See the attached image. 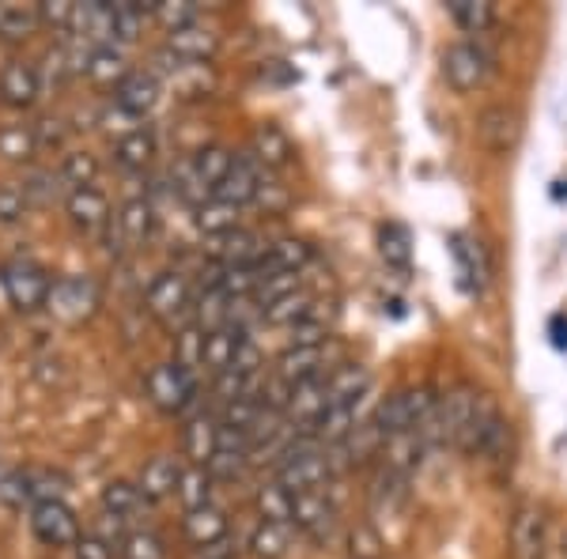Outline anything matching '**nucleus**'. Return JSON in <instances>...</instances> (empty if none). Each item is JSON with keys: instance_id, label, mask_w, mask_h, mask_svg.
I'll return each mask as SVG.
<instances>
[{"instance_id": "nucleus-27", "label": "nucleus", "mask_w": 567, "mask_h": 559, "mask_svg": "<svg viewBox=\"0 0 567 559\" xmlns=\"http://www.w3.org/2000/svg\"><path fill=\"white\" fill-rule=\"evenodd\" d=\"M243 341H246V333L235 325H224V329H216V333H208L205 337V371L213 374V379L224 371H231L235 352H239Z\"/></svg>"}, {"instance_id": "nucleus-3", "label": "nucleus", "mask_w": 567, "mask_h": 559, "mask_svg": "<svg viewBox=\"0 0 567 559\" xmlns=\"http://www.w3.org/2000/svg\"><path fill=\"white\" fill-rule=\"evenodd\" d=\"M144 390H148V401L167 416H178L194 405L197 397V374L182 371L178 363H155L144 379Z\"/></svg>"}, {"instance_id": "nucleus-41", "label": "nucleus", "mask_w": 567, "mask_h": 559, "mask_svg": "<svg viewBox=\"0 0 567 559\" xmlns=\"http://www.w3.org/2000/svg\"><path fill=\"white\" fill-rule=\"evenodd\" d=\"M254 503H258L261 521H280V526H291V491L280 488L277 480L261 484L258 495H254Z\"/></svg>"}, {"instance_id": "nucleus-39", "label": "nucleus", "mask_w": 567, "mask_h": 559, "mask_svg": "<svg viewBox=\"0 0 567 559\" xmlns=\"http://www.w3.org/2000/svg\"><path fill=\"white\" fill-rule=\"evenodd\" d=\"M87 76L95 80V84H122V80L130 76V72H125L122 50H114V45H99V50H91Z\"/></svg>"}, {"instance_id": "nucleus-1", "label": "nucleus", "mask_w": 567, "mask_h": 559, "mask_svg": "<svg viewBox=\"0 0 567 559\" xmlns=\"http://www.w3.org/2000/svg\"><path fill=\"white\" fill-rule=\"evenodd\" d=\"M439 408V397L427 386H413V390H398L393 397H386L374 412V427L382 431V438L386 435H405V431H424L427 420L435 416Z\"/></svg>"}, {"instance_id": "nucleus-28", "label": "nucleus", "mask_w": 567, "mask_h": 559, "mask_svg": "<svg viewBox=\"0 0 567 559\" xmlns=\"http://www.w3.org/2000/svg\"><path fill=\"white\" fill-rule=\"evenodd\" d=\"M194 224L208 238H219V235H227V231L239 227V208L227 205V200H219V197H208L194 208Z\"/></svg>"}, {"instance_id": "nucleus-30", "label": "nucleus", "mask_w": 567, "mask_h": 559, "mask_svg": "<svg viewBox=\"0 0 567 559\" xmlns=\"http://www.w3.org/2000/svg\"><path fill=\"white\" fill-rule=\"evenodd\" d=\"M213 473L205 469V465H186L178 476V499H182V507H186V515L189 510H200V507H208L213 503Z\"/></svg>"}, {"instance_id": "nucleus-50", "label": "nucleus", "mask_w": 567, "mask_h": 559, "mask_svg": "<svg viewBox=\"0 0 567 559\" xmlns=\"http://www.w3.org/2000/svg\"><path fill=\"white\" fill-rule=\"evenodd\" d=\"M261 366H265V360H261V348L246 337V341L239 344V352H235V363H231V371L235 374H243V379H261Z\"/></svg>"}, {"instance_id": "nucleus-17", "label": "nucleus", "mask_w": 567, "mask_h": 559, "mask_svg": "<svg viewBox=\"0 0 567 559\" xmlns=\"http://www.w3.org/2000/svg\"><path fill=\"white\" fill-rule=\"evenodd\" d=\"M326 393L329 405H352L371 393V371L363 363H337L326 371Z\"/></svg>"}, {"instance_id": "nucleus-6", "label": "nucleus", "mask_w": 567, "mask_h": 559, "mask_svg": "<svg viewBox=\"0 0 567 559\" xmlns=\"http://www.w3.org/2000/svg\"><path fill=\"white\" fill-rule=\"evenodd\" d=\"M507 552L511 559H545L548 552V515L537 503H523L511 518L507 534Z\"/></svg>"}, {"instance_id": "nucleus-40", "label": "nucleus", "mask_w": 567, "mask_h": 559, "mask_svg": "<svg viewBox=\"0 0 567 559\" xmlns=\"http://www.w3.org/2000/svg\"><path fill=\"white\" fill-rule=\"evenodd\" d=\"M0 155L8 163H27L39 155V144H34V130L31 125H0Z\"/></svg>"}, {"instance_id": "nucleus-49", "label": "nucleus", "mask_w": 567, "mask_h": 559, "mask_svg": "<svg viewBox=\"0 0 567 559\" xmlns=\"http://www.w3.org/2000/svg\"><path fill=\"white\" fill-rule=\"evenodd\" d=\"M39 20H42V27H53V31H72V20H76V4H69V0H42V4H39Z\"/></svg>"}, {"instance_id": "nucleus-33", "label": "nucleus", "mask_w": 567, "mask_h": 559, "mask_svg": "<svg viewBox=\"0 0 567 559\" xmlns=\"http://www.w3.org/2000/svg\"><path fill=\"white\" fill-rule=\"evenodd\" d=\"M379 253L390 269L405 272L409 265H413V238H409V231L401 224H386L379 231Z\"/></svg>"}, {"instance_id": "nucleus-36", "label": "nucleus", "mask_w": 567, "mask_h": 559, "mask_svg": "<svg viewBox=\"0 0 567 559\" xmlns=\"http://www.w3.org/2000/svg\"><path fill=\"white\" fill-rule=\"evenodd\" d=\"M144 495H141V488H136L133 480H110L106 488H103V510L106 515H114V518H125L130 521L136 510L144 507Z\"/></svg>"}, {"instance_id": "nucleus-2", "label": "nucleus", "mask_w": 567, "mask_h": 559, "mask_svg": "<svg viewBox=\"0 0 567 559\" xmlns=\"http://www.w3.org/2000/svg\"><path fill=\"white\" fill-rule=\"evenodd\" d=\"M0 283H4V296L20 314H34L50 299L53 280L45 277V269L31 258H12L0 265Z\"/></svg>"}, {"instance_id": "nucleus-51", "label": "nucleus", "mask_w": 567, "mask_h": 559, "mask_svg": "<svg viewBox=\"0 0 567 559\" xmlns=\"http://www.w3.org/2000/svg\"><path fill=\"white\" fill-rule=\"evenodd\" d=\"M27 213V194L16 186H0V224H16Z\"/></svg>"}, {"instance_id": "nucleus-9", "label": "nucleus", "mask_w": 567, "mask_h": 559, "mask_svg": "<svg viewBox=\"0 0 567 559\" xmlns=\"http://www.w3.org/2000/svg\"><path fill=\"white\" fill-rule=\"evenodd\" d=\"M326 344H288L277 355V366L272 374L284 379L288 386H303L310 379H322L326 374Z\"/></svg>"}, {"instance_id": "nucleus-21", "label": "nucleus", "mask_w": 567, "mask_h": 559, "mask_svg": "<svg viewBox=\"0 0 567 559\" xmlns=\"http://www.w3.org/2000/svg\"><path fill=\"white\" fill-rule=\"evenodd\" d=\"M65 213L80 231H99V227L110 224V200L99 194L95 186L72 189V194L65 197Z\"/></svg>"}, {"instance_id": "nucleus-16", "label": "nucleus", "mask_w": 567, "mask_h": 559, "mask_svg": "<svg viewBox=\"0 0 567 559\" xmlns=\"http://www.w3.org/2000/svg\"><path fill=\"white\" fill-rule=\"evenodd\" d=\"M250 155L258 159L261 170H284L291 159H296V148H291L288 133L280 130V125L272 122H261L258 130H254V141H250Z\"/></svg>"}, {"instance_id": "nucleus-38", "label": "nucleus", "mask_w": 567, "mask_h": 559, "mask_svg": "<svg viewBox=\"0 0 567 559\" xmlns=\"http://www.w3.org/2000/svg\"><path fill=\"white\" fill-rule=\"evenodd\" d=\"M451 15L465 34H484L496 23V8L488 0H451Z\"/></svg>"}, {"instance_id": "nucleus-25", "label": "nucleus", "mask_w": 567, "mask_h": 559, "mask_svg": "<svg viewBox=\"0 0 567 559\" xmlns=\"http://www.w3.org/2000/svg\"><path fill=\"white\" fill-rule=\"evenodd\" d=\"M167 50L175 53L178 61H208L213 53L219 50V39L208 27H186V31H175V34H167Z\"/></svg>"}, {"instance_id": "nucleus-12", "label": "nucleus", "mask_w": 567, "mask_h": 559, "mask_svg": "<svg viewBox=\"0 0 567 559\" xmlns=\"http://www.w3.org/2000/svg\"><path fill=\"white\" fill-rule=\"evenodd\" d=\"M261 167H258V159H254L250 152L246 155H235V163H231V170H227V178L219 182V189L213 197L219 200H227V205H235V208H243V205H254V197H258V186H261Z\"/></svg>"}, {"instance_id": "nucleus-53", "label": "nucleus", "mask_w": 567, "mask_h": 559, "mask_svg": "<svg viewBox=\"0 0 567 559\" xmlns=\"http://www.w3.org/2000/svg\"><path fill=\"white\" fill-rule=\"evenodd\" d=\"M34 130V144L42 148H61V141H65V130H61V122H53V117H45V122L31 125Z\"/></svg>"}, {"instance_id": "nucleus-29", "label": "nucleus", "mask_w": 567, "mask_h": 559, "mask_svg": "<svg viewBox=\"0 0 567 559\" xmlns=\"http://www.w3.org/2000/svg\"><path fill=\"white\" fill-rule=\"evenodd\" d=\"M246 548H250L254 559H284L291 548V526H280V521H258Z\"/></svg>"}, {"instance_id": "nucleus-22", "label": "nucleus", "mask_w": 567, "mask_h": 559, "mask_svg": "<svg viewBox=\"0 0 567 559\" xmlns=\"http://www.w3.org/2000/svg\"><path fill=\"white\" fill-rule=\"evenodd\" d=\"M39 69L27 65V61H8L0 72V99L8 106H31L39 99Z\"/></svg>"}, {"instance_id": "nucleus-34", "label": "nucleus", "mask_w": 567, "mask_h": 559, "mask_svg": "<svg viewBox=\"0 0 567 559\" xmlns=\"http://www.w3.org/2000/svg\"><path fill=\"white\" fill-rule=\"evenodd\" d=\"M205 329H200L197 322H186L175 333V363L182 366V371L197 374L200 366H205Z\"/></svg>"}, {"instance_id": "nucleus-5", "label": "nucleus", "mask_w": 567, "mask_h": 559, "mask_svg": "<svg viewBox=\"0 0 567 559\" xmlns=\"http://www.w3.org/2000/svg\"><path fill=\"white\" fill-rule=\"evenodd\" d=\"M144 310L155 318V322L163 325H175L178 318H186V322H194V302H189V280L182 277V272H159V277L152 280L148 296H144Z\"/></svg>"}, {"instance_id": "nucleus-15", "label": "nucleus", "mask_w": 567, "mask_h": 559, "mask_svg": "<svg viewBox=\"0 0 567 559\" xmlns=\"http://www.w3.org/2000/svg\"><path fill=\"white\" fill-rule=\"evenodd\" d=\"M477 133H481V144L492 155H507L518 144L523 122H518V114L511 106H492V110H484V114H481Z\"/></svg>"}, {"instance_id": "nucleus-23", "label": "nucleus", "mask_w": 567, "mask_h": 559, "mask_svg": "<svg viewBox=\"0 0 567 559\" xmlns=\"http://www.w3.org/2000/svg\"><path fill=\"white\" fill-rule=\"evenodd\" d=\"M114 95H117V106H122L125 114L144 117L155 103H159V80H155L152 72H130V76L117 84Z\"/></svg>"}, {"instance_id": "nucleus-48", "label": "nucleus", "mask_w": 567, "mask_h": 559, "mask_svg": "<svg viewBox=\"0 0 567 559\" xmlns=\"http://www.w3.org/2000/svg\"><path fill=\"white\" fill-rule=\"evenodd\" d=\"M122 556L125 559H163L167 552H163V540L148 534V529H141V534H130L122 545Z\"/></svg>"}, {"instance_id": "nucleus-42", "label": "nucleus", "mask_w": 567, "mask_h": 559, "mask_svg": "<svg viewBox=\"0 0 567 559\" xmlns=\"http://www.w3.org/2000/svg\"><path fill=\"white\" fill-rule=\"evenodd\" d=\"M61 182H69L72 189H87L91 182L99 178V159L87 152H69L65 159H61Z\"/></svg>"}, {"instance_id": "nucleus-13", "label": "nucleus", "mask_w": 567, "mask_h": 559, "mask_svg": "<svg viewBox=\"0 0 567 559\" xmlns=\"http://www.w3.org/2000/svg\"><path fill=\"white\" fill-rule=\"evenodd\" d=\"M310 261H315L310 242H303V238H277L272 246H265L261 261L254 265V269H258L261 280H269V277H280V272H303Z\"/></svg>"}, {"instance_id": "nucleus-8", "label": "nucleus", "mask_w": 567, "mask_h": 559, "mask_svg": "<svg viewBox=\"0 0 567 559\" xmlns=\"http://www.w3.org/2000/svg\"><path fill=\"white\" fill-rule=\"evenodd\" d=\"M31 529L45 548H69L80 540V521L61 499H45L31 507Z\"/></svg>"}, {"instance_id": "nucleus-14", "label": "nucleus", "mask_w": 567, "mask_h": 559, "mask_svg": "<svg viewBox=\"0 0 567 559\" xmlns=\"http://www.w3.org/2000/svg\"><path fill=\"white\" fill-rule=\"evenodd\" d=\"M216 451H219V416H213V412L189 416L186 431H182V454L189 457V465H205L208 469Z\"/></svg>"}, {"instance_id": "nucleus-31", "label": "nucleus", "mask_w": 567, "mask_h": 559, "mask_svg": "<svg viewBox=\"0 0 567 559\" xmlns=\"http://www.w3.org/2000/svg\"><path fill=\"white\" fill-rule=\"evenodd\" d=\"M454 258H458V272H462V283L470 291H481L484 280H488V261H484V250L481 242H470V238H454Z\"/></svg>"}, {"instance_id": "nucleus-43", "label": "nucleus", "mask_w": 567, "mask_h": 559, "mask_svg": "<svg viewBox=\"0 0 567 559\" xmlns=\"http://www.w3.org/2000/svg\"><path fill=\"white\" fill-rule=\"evenodd\" d=\"M197 15H200L197 4H189V0H159L152 20H159L167 27V34H175V31H186V27H197Z\"/></svg>"}, {"instance_id": "nucleus-35", "label": "nucleus", "mask_w": 567, "mask_h": 559, "mask_svg": "<svg viewBox=\"0 0 567 559\" xmlns=\"http://www.w3.org/2000/svg\"><path fill=\"white\" fill-rule=\"evenodd\" d=\"M315 291H296V296H288V299H280V302H272V307H265L261 310V318L269 325H288V329H296L303 318L310 314V307H315Z\"/></svg>"}, {"instance_id": "nucleus-18", "label": "nucleus", "mask_w": 567, "mask_h": 559, "mask_svg": "<svg viewBox=\"0 0 567 559\" xmlns=\"http://www.w3.org/2000/svg\"><path fill=\"white\" fill-rule=\"evenodd\" d=\"M424 438L416 435V431H405V435H386L382 438V451H379V462L382 469L393 473V476H405L420 465V457H424Z\"/></svg>"}, {"instance_id": "nucleus-11", "label": "nucleus", "mask_w": 567, "mask_h": 559, "mask_svg": "<svg viewBox=\"0 0 567 559\" xmlns=\"http://www.w3.org/2000/svg\"><path fill=\"white\" fill-rule=\"evenodd\" d=\"M265 253L261 238L254 231H246V227H235V231L213 238V246H208V258L213 265H224V269H243V265H258Z\"/></svg>"}, {"instance_id": "nucleus-7", "label": "nucleus", "mask_w": 567, "mask_h": 559, "mask_svg": "<svg viewBox=\"0 0 567 559\" xmlns=\"http://www.w3.org/2000/svg\"><path fill=\"white\" fill-rule=\"evenodd\" d=\"M492 72V58L481 50L477 42H454L451 50L443 53V76L458 95H470L477 91Z\"/></svg>"}, {"instance_id": "nucleus-44", "label": "nucleus", "mask_w": 567, "mask_h": 559, "mask_svg": "<svg viewBox=\"0 0 567 559\" xmlns=\"http://www.w3.org/2000/svg\"><path fill=\"white\" fill-rule=\"evenodd\" d=\"M144 27V12L136 0H114V42H136Z\"/></svg>"}, {"instance_id": "nucleus-52", "label": "nucleus", "mask_w": 567, "mask_h": 559, "mask_svg": "<svg viewBox=\"0 0 567 559\" xmlns=\"http://www.w3.org/2000/svg\"><path fill=\"white\" fill-rule=\"evenodd\" d=\"M76 559H114L117 548H110L103 537H95V534H80L76 545Z\"/></svg>"}, {"instance_id": "nucleus-10", "label": "nucleus", "mask_w": 567, "mask_h": 559, "mask_svg": "<svg viewBox=\"0 0 567 559\" xmlns=\"http://www.w3.org/2000/svg\"><path fill=\"white\" fill-rule=\"evenodd\" d=\"M337 521V507L326 495V488L291 495V526L303 529L307 537H326Z\"/></svg>"}, {"instance_id": "nucleus-47", "label": "nucleus", "mask_w": 567, "mask_h": 559, "mask_svg": "<svg viewBox=\"0 0 567 559\" xmlns=\"http://www.w3.org/2000/svg\"><path fill=\"white\" fill-rule=\"evenodd\" d=\"M349 552L352 559H379L382 556V537H379V529L374 526H355L352 534H349Z\"/></svg>"}, {"instance_id": "nucleus-37", "label": "nucleus", "mask_w": 567, "mask_h": 559, "mask_svg": "<svg viewBox=\"0 0 567 559\" xmlns=\"http://www.w3.org/2000/svg\"><path fill=\"white\" fill-rule=\"evenodd\" d=\"M42 27L39 4H0V34L4 39H27Z\"/></svg>"}, {"instance_id": "nucleus-4", "label": "nucleus", "mask_w": 567, "mask_h": 559, "mask_svg": "<svg viewBox=\"0 0 567 559\" xmlns=\"http://www.w3.org/2000/svg\"><path fill=\"white\" fill-rule=\"evenodd\" d=\"M99 302H103V296H99V283L91 277H61V280H53L45 310H50L58 322L80 325L95 314Z\"/></svg>"}, {"instance_id": "nucleus-19", "label": "nucleus", "mask_w": 567, "mask_h": 559, "mask_svg": "<svg viewBox=\"0 0 567 559\" xmlns=\"http://www.w3.org/2000/svg\"><path fill=\"white\" fill-rule=\"evenodd\" d=\"M178 476H182V465L175 462V457L155 454L152 462H144L141 476H136V488H141V495L148 503H159V499H167V495L178 491Z\"/></svg>"}, {"instance_id": "nucleus-54", "label": "nucleus", "mask_w": 567, "mask_h": 559, "mask_svg": "<svg viewBox=\"0 0 567 559\" xmlns=\"http://www.w3.org/2000/svg\"><path fill=\"white\" fill-rule=\"evenodd\" d=\"M231 556H235V545H231V540H219V545L197 548V559H231Z\"/></svg>"}, {"instance_id": "nucleus-24", "label": "nucleus", "mask_w": 567, "mask_h": 559, "mask_svg": "<svg viewBox=\"0 0 567 559\" xmlns=\"http://www.w3.org/2000/svg\"><path fill=\"white\" fill-rule=\"evenodd\" d=\"M227 529H231V521H227V515L216 507V503H208V507L189 510L186 515V537L194 548L219 545V540H227Z\"/></svg>"}, {"instance_id": "nucleus-26", "label": "nucleus", "mask_w": 567, "mask_h": 559, "mask_svg": "<svg viewBox=\"0 0 567 559\" xmlns=\"http://www.w3.org/2000/svg\"><path fill=\"white\" fill-rule=\"evenodd\" d=\"M231 163H235V155L227 152L224 144H205V148L189 159V170H194V178L208 189V194H216L219 182H224L227 170H231Z\"/></svg>"}, {"instance_id": "nucleus-45", "label": "nucleus", "mask_w": 567, "mask_h": 559, "mask_svg": "<svg viewBox=\"0 0 567 559\" xmlns=\"http://www.w3.org/2000/svg\"><path fill=\"white\" fill-rule=\"evenodd\" d=\"M254 205H261L265 213H284V208L291 205V194H288V186H280L277 178H272L269 170L261 174V186H258V197H254Z\"/></svg>"}, {"instance_id": "nucleus-46", "label": "nucleus", "mask_w": 567, "mask_h": 559, "mask_svg": "<svg viewBox=\"0 0 567 559\" xmlns=\"http://www.w3.org/2000/svg\"><path fill=\"white\" fill-rule=\"evenodd\" d=\"M0 503H8L12 510H23V507H34L31 499V484H27V473H8L0 480Z\"/></svg>"}, {"instance_id": "nucleus-32", "label": "nucleus", "mask_w": 567, "mask_h": 559, "mask_svg": "<svg viewBox=\"0 0 567 559\" xmlns=\"http://www.w3.org/2000/svg\"><path fill=\"white\" fill-rule=\"evenodd\" d=\"M117 167L125 170H144L155 159V136L148 130H133L130 136H122L114 148Z\"/></svg>"}, {"instance_id": "nucleus-20", "label": "nucleus", "mask_w": 567, "mask_h": 559, "mask_svg": "<svg viewBox=\"0 0 567 559\" xmlns=\"http://www.w3.org/2000/svg\"><path fill=\"white\" fill-rule=\"evenodd\" d=\"M114 227H117V235H122L125 250H136V246H144L152 238V231H155V208H152V200L133 197L130 205H122V213L114 216Z\"/></svg>"}]
</instances>
